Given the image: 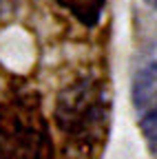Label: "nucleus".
Here are the masks:
<instances>
[{
  "label": "nucleus",
  "instance_id": "1",
  "mask_svg": "<svg viewBox=\"0 0 157 159\" xmlns=\"http://www.w3.org/2000/svg\"><path fill=\"white\" fill-rule=\"evenodd\" d=\"M111 99L100 77H82L58 93L53 122L67 144L77 150H91L106 137Z\"/></svg>",
  "mask_w": 157,
  "mask_h": 159
},
{
  "label": "nucleus",
  "instance_id": "2",
  "mask_svg": "<svg viewBox=\"0 0 157 159\" xmlns=\"http://www.w3.org/2000/svg\"><path fill=\"white\" fill-rule=\"evenodd\" d=\"M51 124L31 91H11L0 99V159H53Z\"/></svg>",
  "mask_w": 157,
  "mask_h": 159
},
{
  "label": "nucleus",
  "instance_id": "3",
  "mask_svg": "<svg viewBox=\"0 0 157 159\" xmlns=\"http://www.w3.org/2000/svg\"><path fill=\"white\" fill-rule=\"evenodd\" d=\"M131 97L137 115L157 104V62L146 64L144 69L137 71L131 86Z\"/></svg>",
  "mask_w": 157,
  "mask_h": 159
},
{
  "label": "nucleus",
  "instance_id": "4",
  "mask_svg": "<svg viewBox=\"0 0 157 159\" xmlns=\"http://www.w3.org/2000/svg\"><path fill=\"white\" fill-rule=\"evenodd\" d=\"M62 9H67L82 27H95L102 18L106 0H55Z\"/></svg>",
  "mask_w": 157,
  "mask_h": 159
},
{
  "label": "nucleus",
  "instance_id": "5",
  "mask_svg": "<svg viewBox=\"0 0 157 159\" xmlns=\"http://www.w3.org/2000/svg\"><path fill=\"white\" fill-rule=\"evenodd\" d=\"M140 133L153 159H157V104L140 113Z\"/></svg>",
  "mask_w": 157,
  "mask_h": 159
},
{
  "label": "nucleus",
  "instance_id": "6",
  "mask_svg": "<svg viewBox=\"0 0 157 159\" xmlns=\"http://www.w3.org/2000/svg\"><path fill=\"white\" fill-rule=\"evenodd\" d=\"M146 2H148L150 7H155V9H157V0H146Z\"/></svg>",
  "mask_w": 157,
  "mask_h": 159
}]
</instances>
